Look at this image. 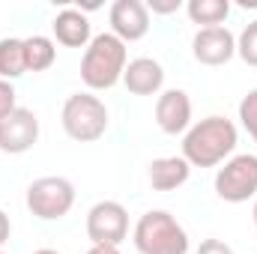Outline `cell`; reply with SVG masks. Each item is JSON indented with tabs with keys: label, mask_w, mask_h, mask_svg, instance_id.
<instances>
[{
	"label": "cell",
	"mask_w": 257,
	"mask_h": 254,
	"mask_svg": "<svg viewBox=\"0 0 257 254\" xmlns=\"http://www.w3.org/2000/svg\"><path fill=\"white\" fill-rule=\"evenodd\" d=\"M75 206V186L66 177H39L27 186V209L39 221H60Z\"/></svg>",
	"instance_id": "obj_5"
},
{
	"label": "cell",
	"mask_w": 257,
	"mask_h": 254,
	"mask_svg": "<svg viewBox=\"0 0 257 254\" xmlns=\"http://www.w3.org/2000/svg\"><path fill=\"white\" fill-rule=\"evenodd\" d=\"M239 120H242L245 132L251 135V141L257 144V87L242 96V102H239Z\"/></svg>",
	"instance_id": "obj_19"
},
{
	"label": "cell",
	"mask_w": 257,
	"mask_h": 254,
	"mask_svg": "<svg viewBox=\"0 0 257 254\" xmlns=\"http://www.w3.org/2000/svg\"><path fill=\"white\" fill-rule=\"evenodd\" d=\"M186 12L192 18V24L200 27H221V21L230 15V3L227 0H189Z\"/></svg>",
	"instance_id": "obj_17"
},
{
	"label": "cell",
	"mask_w": 257,
	"mask_h": 254,
	"mask_svg": "<svg viewBox=\"0 0 257 254\" xmlns=\"http://www.w3.org/2000/svg\"><path fill=\"white\" fill-rule=\"evenodd\" d=\"M15 108H18V93H15V87H12V81H3V78H0V120L9 117Z\"/></svg>",
	"instance_id": "obj_20"
},
{
	"label": "cell",
	"mask_w": 257,
	"mask_h": 254,
	"mask_svg": "<svg viewBox=\"0 0 257 254\" xmlns=\"http://www.w3.org/2000/svg\"><path fill=\"white\" fill-rule=\"evenodd\" d=\"M147 9L156 12V15H171V12H180L183 9V0H150Z\"/></svg>",
	"instance_id": "obj_21"
},
{
	"label": "cell",
	"mask_w": 257,
	"mask_h": 254,
	"mask_svg": "<svg viewBox=\"0 0 257 254\" xmlns=\"http://www.w3.org/2000/svg\"><path fill=\"white\" fill-rule=\"evenodd\" d=\"M192 165L183 156H165L150 162V186L156 191H174L189 183Z\"/></svg>",
	"instance_id": "obj_14"
},
{
	"label": "cell",
	"mask_w": 257,
	"mask_h": 254,
	"mask_svg": "<svg viewBox=\"0 0 257 254\" xmlns=\"http://www.w3.org/2000/svg\"><path fill=\"white\" fill-rule=\"evenodd\" d=\"M87 236L93 245H114L128 236V212L123 203L117 200H99L87 212Z\"/></svg>",
	"instance_id": "obj_7"
},
{
	"label": "cell",
	"mask_w": 257,
	"mask_h": 254,
	"mask_svg": "<svg viewBox=\"0 0 257 254\" xmlns=\"http://www.w3.org/2000/svg\"><path fill=\"white\" fill-rule=\"evenodd\" d=\"M236 54L248 66H257V21L245 24V30L236 36Z\"/></svg>",
	"instance_id": "obj_18"
},
{
	"label": "cell",
	"mask_w": 257,
	"mask_h": 254,
	"mask_svg": "<svg viewBox=\"0 0 257 254\" xmlns=\"http://www.w3.org/2000/svg\"><path fill=\"white\" fill-rule=\"evenodd\" d=\"M128 63L126 42L114 33H99L90 39L81 57V81L90 90H111L123 81V72Z\"/></svg>",
	"instance_id": "obj_2"
},
{
	"label": "cell",
	"mask_w": 257,
	"mask_h": 254,
	"mask_svg": "<svg viewBox=\"0 0 257 254\" xmlns=\"http://www.w3.org/2000/svg\"><path fill=\"white\" fill-rule=\"evenodd\" d=\"M51 30H54V39H57L60 45H66V48H87L90 39H93V33H90V18H87L81 9H75V6H66V9H60V12L54 15Z\"/></svg>",
	"instance_id": "obj_13"
},
{
	"label": "cell",
	"mask_w": 257,
	"mask_h": 254,
	"mask_svg": "<svg viewBox=\"0 0 257 254\" xmlns=\"http://www.w3.org/2000/svg\"><path fill=\"white\" fill-rule=\"evenodd\" d=\"M36 141H39V117L30 108L18 105L9 117L0 120V153L21 156V153L33 150Z\"/></svg>",
	"instance_id": "obj_8"
},
{
	"label": "cell",
	"mask_w": 257,
	"mask_h": 254,
	"mask_svg": "<svg viewBox=\"0 0 257 254\" xmlns=\"http://www.w3.org/2000/svg\"><path fill=\"white\" fill-rule=\"evenodd\" d=\"M33 254H60V251H54V248H39V251H33Z\"/></svg>",
	"instance_id": "obj_26"
},
{
	"label": "cell",
	"mask_w": 257,
	"mask_h": 254,
	"mask_svg": "<svg viewBox=\"0 0 257 254\" xmlns=\"http://www.w3.org/2000/svg\"><path fill=\"white\" fill-rule=\"evenodd\" d=\"M236 126L227 117H203L200 123H192V129L183 138V159L192 168H215L227 162L236 150Z\"/></svg>",
	"instance_id": "obj_1"
},
{
	"label": "cell",
	"mask_w": 257,
	"mask_h": 254,
	"mask_svg": "<svg viewBox=\"0 0 257 254\" xmlns=\"http://www.w3.org/2000/svg\"><path fill=\"white\" fill-rule=\"evenodd\" d=\"M0 254H3V251H0Z\"/></svg>",
	"instance_id": "obj_28"
},
{
	"label": "cell",
	"mask_w": 257,
	"mask_h": 254,
	"mask_svg": "<svg viewBox=\"0 0 257 254\" xmlns=\"http://www.w3.org/2000/svg\"><path fill=\"white\" fill-rule=\"evenodd\" d=\"M123 84L135 96H159L162 87H165V69L153 57H135V60L126 63Z\"/></svg>",
	"instance_id": "obj_12"
},
{
	"label": "cell",
	"mask_w": 257,
	"mask_h": 254,
	"mask_svg": "<svg viewBox=\"0 0 257 254\" xmlns=\"http://www.w3.org/2000/svg\"><path fill=\"white\" fill-rule=\"evenodd\" d=\"M192 54L203 66H224L236 54V36L227 27H200L192 39Z\"/></svg>",
	"instance_id": "obj_9"
},
{
	"label": "cell",
	"mask_w": 257,
	"mask_h": 254,
	"mask_svg": "<svg viewBox=\"0 0 257 254\" xmlns=\"http://www.w3.org/2000/svg\"><path fill=\"white\" fill-rule=\"evenodd\" d=\"M242 9H257V0H239Z\"/></svg>",
	"instance_id": "obj_25"
},
{
	"label": "cell",
	"mask_w": 257,
	"mask_h": 254,
	"mask_svg": "<svg viewBox=\"0 0 257 254\" xmlns=\"http://www.w3.org/2000/svg\"><path fill=\"white\" fill-rule=\"evenodd\" d=\"M254 230H257V200H254Z\"/></svg>",
	"instance_id": "obj_27"
},
{
	"label": "cell",
	"mask_w": 257,
	"mask_h": 254,
	"mask_svg": "<svg viewBox=\"0 0 257 254\" xmlns=\"http://www.w3.org/2000/svg\"><path fill=\"white\" fill-rule=\"evenodd\" d=\"M215 194L227 203H245L257 194V156L239 153L224 162L215 174Z\"/></svg>",
	"instance_id": "obj_6"
},
{
	"label": "cell",
	"mask_w": 257,
	"mask_h": 254,
	"mask_svg": "<svg viewBox=\"0 0 257 254\" xmlns=\"http://www.w3.org/2000/svg\"><path fill=\"white\" fill-rule=\"evenodd\" d=\"M156 123L165 135H186L192 129V99L186 90H162L156 99Z\"/></svg>",
	"instance_id": "obj_10"
},
{
	"label": "cell",
	"mask_w": 257,
	"mask_h": 254,
	"mask_svg": "<svg viewBox=\"0 0 257 254\" xmlns=\"http://www.w3.org/2000/svg\"><path fill=\"white\" fill-rule=\"evenodd\" d=\"M24 60L27 72H45L57 60V45L48 36H27L24 39Z\"/></svg>",
	"instance_id": "obj_15"
},
{
	"label": "cell",
	"mask_w": 257,
	"mask_h": 254,
	"mask_svg": "<svg viewBox=\"0 0 257 254\" xmlns=\"http://www.w3.org/2000/svg\"><path fill=\"white\" fill-rule=\"evenodd\" d=\"M27 72V60H24V39L6 36L0 39V78L3 81H15Z\"/></svg>",
	"instance_id": "obj_16"
},
{
	"label": "cell",
	"mask_w": 257,
	"mask_h": 254,
	"mask_svg": "<svg viewBox=\"0 0 257 254\" xmlns=\"http://www.w3.org/2000/svg\"><path fill=\"white\" fill-rule=\"evenodd\" d=\"M63 132L78 144H93L108 132V108L93 93H72L60 111Z\"/></svg>",
	"instance_id": "obj_4"
},
{
	"label": "cell",
	"mask_w": 257,
	"mask_h": 254,
	"mask_svg": "<svg viewBox=\"0 0 257 254\" xmlns=\"http://www.w3.org/2000/svg\"><path fill=\"white\" fill-rule=\"evenodd\" d=\"M135 248L141 254H189V233L168 209H150L135 224Z\"/></svg>",
	"instance_id": "obj_3"
},
{
	"label": "cell",
	"mask_w": 257,
	"mask_h": 254,
	"mask_svg": "<svg viewBox=\"0 0 257 254\" xmlns=\"http://www.w3.org/2000/svg\"><path fill=\"white\" fill-rule=\"evenodd\" d=\"M87 254H120V248H114V245H90Z\"/></svg>",
	"instance_id": "obj_24"
},
{
	"label": "cell",
	"mask_w": 257,
	"mask_h": 254,
	"mask_svg": "<svg viewBox=\"0 0 257 254\" xmlns=\"http://www.w3.org/2000/svg\"><path fill=\"white\" fill-rule=\"evenodd\" d=\"M108 18H111V33L123 42H138L150 33V9L141 0H117Z\"/></svg>",
	"instance_id": "obj_11"
},
{
	"label": "cell",
	"mask_w": 257,
	"mask_h": 254,
	"mask_svg": "<svg viewBox=\"0 0 257 254\" xmlns=\"http://www.w3.org/2000/svg\"><path fill=\"white\" fill-rule=\"evenodd\" d=\"M9 233H12V221H9V215L0 209V248L6 245V239H9Z\"/></svg>",
	"instance_id": "obj_23"
},
{
	"label": "cell",
	"mask_w": 257,
	"mask_h": 254,
	"mask_svg": "<svg viewBox=\"0 0 257 254\" xmlns=\"http://www.w3.org/2000/svg\"><path fill=\"white\" fill-rule=\"evenodd\" d=\"M197 254H236L227 242H221V239H203L200 242V248H197Z\"/></svg>",
	"instance_id": "obj_22"
}]
</instances>
